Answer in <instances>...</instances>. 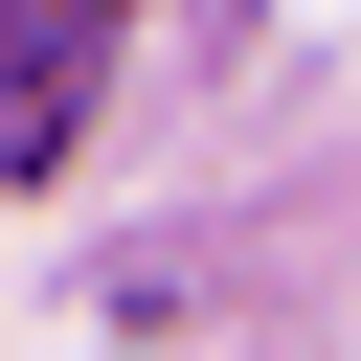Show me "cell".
<instances>
[{
  "instance_id": "cell-1",
  "label": "cell",
  "mask_w": 361,
  "mask_h": 361,
  "mask_svg": "<svg viewBox=\"0 0 361 361\" xmlns=\"http://www.w3.org/2000/svg\"><path fill=\"white\" fill-rule=\"evenodd\" d=\"M68 68H90V23H23V45H0V158L68 135Z\"/></svg>"
}]
</instances>
